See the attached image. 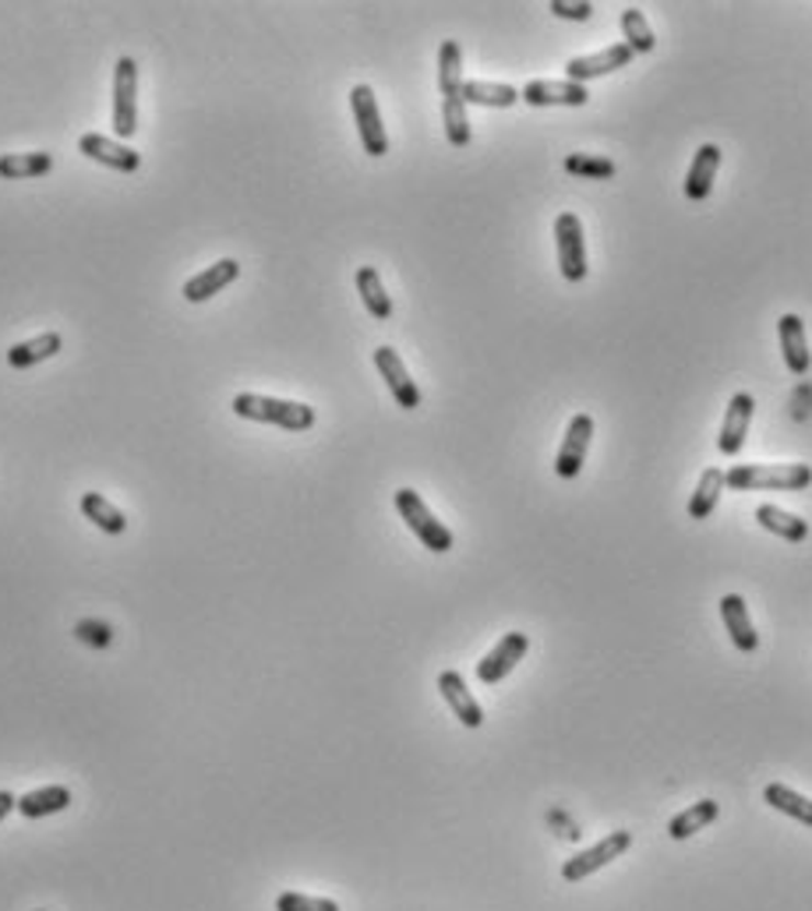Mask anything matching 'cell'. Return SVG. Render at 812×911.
<instances>
[{"label":"cell","mask_w":812,"mask_h":911,"mask_svg":"<svg viewBox=\"0 0 812 911\" xmlns=\"http://www.w3.org/2000/svg\"><path fill=\"white\" fill-rule=\"evenodd\" d=\"M721 491H724V470L707 467L704 477H699L696 491H693V499H689V520H707L713 509H718Z\"/></svg>","instance_id":"29"},{"label":"cell","mask_w":812,"mask_h":911,"mask_svg":"<svg viewBox=\"0 0 812 911\" xmlns=\"http://www.w3.org/2000/svg\"><path fill=\"white\" fill-rule=\"evenodd\" d=\"M622 43L629 46L632 54H650L657 46V39H654V29H650V22H647V14L640 11V8H626L622 11Z\"/></svg>","instance_id":"33"},{"label":"cell","mask_w":812,"mask_h":911,"mask_svg":"<svg viewBox=\"0 0 812 911\" xmlns=\"http://www.w3.org/2000/svg\"><path fill=\"white\" fill-rule=\"evenodd\" d=\"M75 639H82V644L92 647V650H106L110 644H114V629H110L106 622H100V618H82L75 626Z\"/></svg>","instance_id":"34"},{"label":"cell","mask_w":812,"mask_h":911,"mask_svg":"<svg viewBox=\"0 0 812 911\" xmlns=\"http://www.w3.org/2000/svg\"><path fill=\"white\" fill-rule=\"evenodd\" d=\"M375 367H378V375L386 378V386H389V392H392V399H396V407H403V410H418V407H421V389H418V382L410 378L403 357L396 354L392 346H378V350H375Z\"/></svg>","instance_id":"11"},{"label":"cell","mask_w":812,"mask_h":911,"mask_svg":"<svg viewBox=\"0 0 812 911\" xmlns=\"http://www.w3.org/2000/svg\"><path fill=\"white\" fill-rule=\"evenodd\" d=\"M632 57H636V54L629 50L626 43L604 46V50H597V54L572 57V60L565 64V78H569V82H580V86H586V82H591V78H604V75L622 71Z\"/></svg>","instance_id":"13"},{"label":"cell","mask_w":812,"mask_h":911,"mask_svg":"<svg viewBox=\"0 0 812 911\" xmlns=\"http://www.w3.org/2000/svg\"><path fill=\"white\" fill-rule=\"evenodd\" d=\"M464 50H459L456 39H445L442 50H438V89H442V100H449V95H459L464 92Z\"/></svg>","instance_id":"27"},{"label":"cell","mask_w":812,"mask_h":911,"mask_svg":"<svg viewBox=\"0 0 812 911\" xmlns=\"http://www.w3.org/2000/svg\"><path fill=\"white\" fill-rule=\"evenodd\" d=\"M756 413V399L753 392H735L728 403V413H724V424H721V439H718V449L721 456H739L742 445H745V431H750V421Z\"/></svg>","instance_id":"15"},{"label":"cell","mask_w":812,"mask_h":911,"mask_svg":"<svg viewBox=\"0 0 812 911\" xmlns=\"http://www.w3.org/2000/svg\"><path fill=\"white\" fill-rule=\"evenodd\" d=\"M812 485L809 463H735L724 474V488L731 491H805Z\"/></svg>","instance_id":"1"},{"label":"cell","mask_w":812,"mask_h":911,"mask_svg":"<svg viewBox=\"0 0 812 911\" xmlns=\"http://www.w3.org/2000/svg\"><path fill=\"white\" fill-rule=\"evenodd\" d=\"M276 911H340V904L329 898H308V893L286 890L276 898Z\"/></svg>","instance_id":"35"},{"label":"cell","mask_w":812,"mask_h":911,"mask_svg":"<svg viewBox=\"0 0 812 911\" xmlns=\"http://www.w3.org/2000/svg\"><path fill=\"white\" fill-rule=\"evenodd\" d=\"M718 817H721V806L713 802V798H699V802H693L689 809H682L678 817L667 820V834L675 841H686V838L699 834V830H707Z\"/></svg>","instance_id":"22"},{"label":"cell","mask_w":812,"mask_h":911,"mask_svg":"<svg viewBox=\"0 0 812 911\" xmlns=\"http://www.w3.org/2000/svg\"><path fill=\"white\" fill-rule=\"evenodd\" d=\"M82 516L92 523V526H100L103 534H114V537H121L124 531H127V516L121 513V509L110 502V499H103L100 491H85L82 494Z\"/></svg>","instance_id":"26"},{"label":"cell","mask_w":812,"mask_h":911,"mask_svg":"<svg viewBox=\"0 0 812 911\" xmlns=\"http://www.w3.org/2000/svg\"><path fill=\"white\" fill-rule=\"evenodd\" d=\"M459 95H464V103H473V106H499V110L519 103V89L502 86V82H481V78H477V82H464V92H459Z\"/></svg>","instance_id":"30"},{"label":"cell","mask_w":812,"mask_h":911,"mask_svg":"<svg viewBox=\"0 0 812 911\" xmlns=\"http://www.w3.org/2000/svg\"><path fill=\"white\" fill-rule=\"evenodd\" d=\"M519 100L527 106H586L591 89L569 78H534L519 89Z\"/></svg>","instance_id":"10"},{"label":"cell","mask_w":812,"mask_h":911,"mask_svg":"<svg viewBox=\"0 0 812 911\" xmlns=\"http://www.w3.org/2000/svg\"><path fill=\"white\" fill-rule=\"evenodd\" d=\"M756 523L763 526V531L777 534L781 540H791V545H802V540L809 537V523L802 516L788 513V509H781V505H759Z\"/></svg>","instance_id":"24"},{"label":"cell","mask_w":812,"mask_h":911,"mask_svg":"<svg viewBox=\"0 0 812 911\" xmlns=\"http://www.w3.org/2000/svg\"><path fill=\"white\" fill-rule=\"evenodd\" d=\"M54 170L50 152H4L0 156V181H32Z\"/></svg>","instance_id":"23"},{"label":"cell","mask_w":812,"mask_h":911,"mask_svg":"<svg viewBox=\"0 0 812 911\" xmlns=\"http://www.w3.org/2000/svg\"><path fill=\"white\" fill-rule=\"evenodd\" d=\"M11 809H19V798H14L11 792H0V820H4Z\"/></svg>","instance_id":"37"},{"label":"cell","mask_w":812,"mask_h":911,"mask_svg":"<svg viewBox=\"0 0 812 911\" xmlns=\"http://www.w3.org/2000/svg\"><path fill=\"white\" fill-rule=\"evenodd\" d=\"M357 294H361L364 308H368L371 318H378V322H389V318H392V297L386 294V283H381L378 269H371V265H361L357 269Z\"/></svg>","instance_id":"25"},{"label":"cell","mask_w":812,"mask_h":911,"mask_svg":"<svg viewBox=\"0 0 812 911\" xmlns=\"http://www.w3.org/2000/svg\"><path fill=\"white\" fill-rule=\"evenodd\" d=\"M591 442H594V418H591V413H576V418H572L569 428H565V439L559 445V456H554V474H559L562 481L580 477Z\"/></svg>","instance_id":"8"},{"label":"cell","mask_w":812,"mask_h":911,"mask_svg":"<svg viewBox=\"0 0 812 911\" xmlns=\"http://www.w3.org/2000/svg\"><path fill=\"white\" fill-rule=\"evenodd\" d=\"M554 244H559V273L569 283H583L591 273L586 262V237H583V219L576 213H559L554 219Z\"/></svg>","instance_id":"4"},{"label":"cell","mask_w":812,"mask_h":911,"mask_svg":"<svg viewBox=\"0 0 812 911\" xmlns=\"http://www.w3.org/2000/svg\"><path fill=\"white\" fill-rule=\"evenodd\" d=\"M233 413L244 421L273 424L283 431H311L314 428V410L297 399H276V396H259V392H237L233 396Z\"/></svg>","instance_id":"2"},{"label":"cell","mask_w":812,"mask_h":911,"mask_svg":"<svg viewBox=\"0 0 812 911\" xmlns=\"http://www.w3.org/2000/svg\"><path fill=\"white\" fill-rule=\"evenodd\" d=\"M629 844H632L629 830H615V834H608L604 841H597L594 849H586V852H580V855L565 858L562 880H565V884H583L586 876H594L597 869L611 866L615 858H622V855L629 852Z\"/></svg>","instance_id":"7"},{"label":"cell","mask_w":812,"mask_h":911,"mask_svg":"<svg viewBox=\"0 0 812 911\" xmlns=\"http://www.w3.org/2000/svg\"><path fill=\"white\" fill-rule=\"evenodd\" d=\"M237 280H241V262H237V259H219L216 265L202 269L198 276H191V280L181 286V297H184L187 304H202V300H209V297L222 294V291H227V286L237 283Z\"/></svg>","instance_id":"14"},{"label":"cell","mask_w":812,"mask_h":911,"mask_svg":"<svg viewBox=\"0 0 812 911\" xmlns=\"http://www.w3.org/2000/svg\"><path fill=\"white\" fill-rule=\"evenodd\" d=\"M60 346H64V335H60V332L32 335V340L14 343V346L8 350V364L19 367V372H25V367H36V364H43V361H50L54 354H60Z\"/></svg>","instance_id":"20"},{"label":"cell","mask_w":812,"mask_h":911,"mask_svg":"<svg viewBox=\"0 0 812 911\" xmlns=\"http://www.w3.org/2000/svg\"><path fill=\"white\" fill-rule=\"evenodd\" d=\"M565 173L583 181H611L618 173V163L608 156H594V152H572L565 156Z\"/></svg>","instance_id":"32"},{"label":"cell","mask_w":812,"mask_h":911,"mask_svg":"<svg viewBox=\"0 0 812 911\" xmlns=\"http://www.w3.org/2000/svg\"><path fill=\"white\" fill-rule=\"evenodd\" d=\"M527 650H530L527 633H505L499 644L484 653V661H477V679L484 685H499L502 679H508V671L527 658Z\"/></svg>","instance_id":"9"},{"label":"cell","mask_w":812,"mask_h":911,"mask_svg":"<svg viewBox=\"0 0 812 911\" xmlns=\"http://www.w3.org/2000/svg\"><path fill=\"white\" fill-rule=\"evenodd\" d=\"M718 170H721V146H699L696 156H693V167L686 170V198L689 202H707L710 191H713V181H718Z\"/></svg>","instance_id":"17"},{"label":"cell","mask_w":812,"mask_h":911,"mask_svg":"<svg viewBox=\"0 0 812 911\" xmlns=\"http://www.w3.org/2000/svg\"><path fill=\"white\" fill-rule=\"evenodd\" d=\"M777 335H781V354L791 375H805L812 367V354H809V340H805V322L799 315H781L777 318Z\"/></svg>","instance_id":"18"},{"label":"cell","mask_w":812,"mask_h":911,"mask_svg":"<svg viewBox=\"0 0 812 911\" xmlns=\"http://www.w3.org/2000/svg\"><path fill=\"white\" fill-rule=\"evenodd\" d=\"M763 802H767L770 809H777V812H785V817H791V820L812 827V798L791 792L788 785H777V781L774 785H767L763 788Z\"/></svg>","instance_id":"28"},{"label":"cell","mask_w":812,"mask_h":911,"mask_svg":"<svg viewBox=\"0 0 812 911\" xmlns=\"http://www.w3.org/2000/svg\"><path fill=\"white\" fill-rule=\"evenodd\" d=\"M396 513L403 516V523L410 526L413 537H418L427 551H435V555L453 551V531L442 520H435V513L424 505V499L413 488L396 491Z\"/></svg>","instance_id":"3"},{"label":"cell","mask_w":812,"mask_h":911,"mask_svg":"<svg viewBox=\"0 0 812 911\" xmlns=\"http://www.w3.org/2000/svg\"><path fill=\"white\" fill-rule=\"evenodd\" d=\"M438 693H442L445 703H449L453 717H459V725H464V728H481L484 725L481 703L473 699V693L467 690V682H464L459 671H442V675H438Z\"/></svg>","instance_id":"16"},{"label":"cell","mask_w":812,"mask_h":911,"mask_svg":"<svg viewBox=\"0 0 812 911\" xmlns=\"http://www.w3.org/2000/svg\"><path fill=\"white\" fill-rule=\"evenodd\" d=\"M350 110H354V121H357V135H361L364 152L381 159V156L389 152V135H386V124H381V110H378V100H375V89L371 86H354V89H350Z\"/></svg>","instance_id":"6"},{"label":"cell","mask_w":812,"mask_h":911,"mask_svg":"<svg viewBox=\"0 0 812 911\" xmlns=\"http://www.w3.org/2000/svg\"><path fill=\"white\" fill-rule=\"evenodd\" d=\"M68 806H71V788H64V785H46V788H36L19 798V812L25 820L54 817V812H64Z\"/></svg>","instance_id":"21"},{"label":"cell","mask_w":812,"mask_h":911,"mask_svg":"<svg viewBox=\"0 0 812 911\" xmlns=\"http://www.w3.org/2000/svg\"><path fill=\"white\" fill-rule=\"evenodd\" d=\"M78 152H82L85 159H92V163H100L106 170H117V173H135L141 167V156L131 146H124V141H117V138L95 135V132L78 138Z\"/></svg>","instance_id":"12"},{"label":"cell","mask_w":812,"mask_h":911,"mask_svg":"<svg viewBox=\"0 0 812 911\" xmlns=\"http://www.w3.org/2000/svg\"><path fill=\"white\" fill-rule=\"evenodd\" d=\"M36 911H43V908H36Z\"/></svg>","instance_id":"38"},{"label":"cell","mask_w":812,"mask_h":911,"mask_svg":"<svg viewBox=\"0 0 812 911\" xmlns=\"http://www.w3.org/2000/svg\"><path fill=\"white\" fill-rule=\"evenodd\" d=\"M551 14H559V19H569V22H586L594 14V4L591 0H551Z\"/></svg>","instance_id":"36"},{"label":"cell","mask_w":812,"mask_h":911,"mask_svg":"<svg viewBox=\"0 0 812 911\" xmlns=\"http://www.w3.org/2000/svg\"><path fill=\"white\" fill-rule=\"evenodd\" d=\"M721 618H724V629L731 636V644H735L742 653H753L759 647V633L753 626L750 607H745L742 594H724L721 597Z\"/></svg>","instance_id":"19"},{"label":"cell","mask_w":812,"mask_h":911,"mask_svg":"<svg viewBox=\"0 0 812 911\" xmlns=\"http://www.w3.org/2000/svg\"><path fill=\"white\" fill-rule=\"evenodd\" d=\"M110 124H114L117 141L138 132V64L131 57H121L114 68V121Z\"/></svg>","instance_id":"5"},{"label":"cell","mask_w":812,"mask_h":911,"mask_svg":"<svg viewBox=\"0 0 812 911\" xmlns=\"http://www.w3.org/2000/svg\"><path fill=\"white\" fill-rule=\"evenodd\" d=\"M442 124H445V138H449L453 149H467L470 146V117H467V103L464 95H449L442 100Z\"/></svg>","instance_id":"31"}]
</instances>
